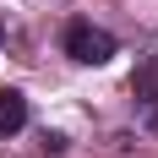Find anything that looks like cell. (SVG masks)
I'll list each match as a JSON object with an SVG mask.
<instances>
[{"label": "cell", "instance_id": "6da1fadb", "mask_svg": "<svg viewBox=\"0 0 158 158\" xmlns=\"http://www.w3.org/2000/svg\"><path fill=\"white\" fill-rule=\"evenodd\" d=\"M65 55L82 65H104V60H114V38L104 27H93V22H71L65 27Z\"/></svg>", "mask_w": 158, "mask_h": 158}, {"label": "cell", "instance_id": "7a4b0ae2", "mask_svg": "<svg viewBox=\"0 0 158 158\" xmlns=\"http://www.w3.org/2000/svg\"><path fill=\"white\" fill-rule=\"evenodd\" d=\"M22 126H27V98L16 87H0V136H16Z\"/></svg>", "mask_w": 158, "mask_h": 158}, {"label": "cell", "instance_id": "3957f363", "mask_svg": "<svg viewBox=\"0 0 158 158\" xmlns=\"http://www.w3.org/2000/svg\"><path fill=\"white\" fill-rule=\"evenodd\" d=\"M131 87H136V98H142V104H158V55L136 65V82H131Z\"/></svg>", "mask_w": 158, "mask_h": 158}, {"label": "cell", "instance_id": "277c9868", "mask_svg": "<svg viewBox=\"0 0 158 158\" xmlns=\"http://www.w3.org/2000/svg\"><path fill=\"white\" fill-rule=\"evenodd\" d=\"M0 44H6V33H0Z\"/></svg>", "mask_w": 158, "mask_h": 158}]
</instances>
